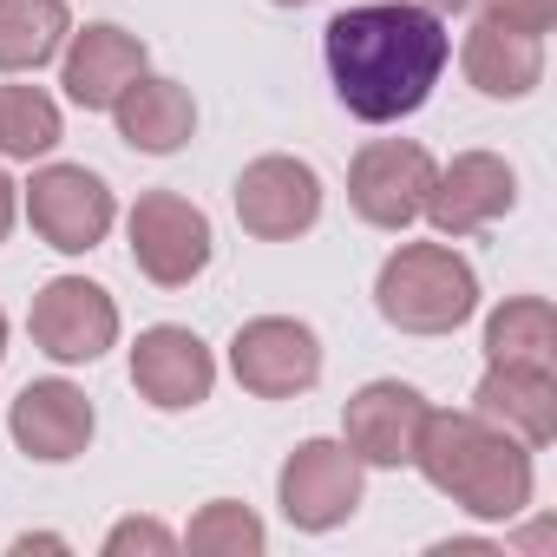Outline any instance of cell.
<instances>
[{"label": "cell", "mask_w": 557, "mask_h": 557, "mask_svg": "<svg viewBox=\"0 0 557 557\" xmlns=\"http://www.w3.org/2000/svg\"><path fill=\"white\" fill-rule=\"evenodd\" d=\"M184 544H190L197 557H256V550L269 544V531H262V518H256L249 505H236V498H210V505L190 518Z\"/></svg>", "instance_id": "22"}, {"label": "cell", "mask_w": 557, "mask_h": 557, "mask_svg": "<svg viewBox=\"0 0 557 557\" xmlns=\"http://www.w3.org/2000/svg\"><path fill=\"white\" fill-rule=\"evenodd\" d=\"M230 197H236V223L256 243H296L322 216V177H315V164L283 158V151L243 164V177H236Z\"/></svg>", "instance_id": "10"}, {"label": "cell", "mask_w": 557, "mask_h": 557, "mask_svg": "<svg viewBox=\"0 0 557 557\" xmlns=\"http://www.w3.org/2000/svg\"><path fill=\"white\" fill-rule=\"evenodd\" d=\"M511 203H518L511 164H505L498 151H459L453 164L433 171V190H426V210H420V216H433V230L459 243V236L498 223Z\"/></svg>", "instance_id": "11"}, {"label": "cell", "mask_w": 557, "mask_h": 557, "mask_svg": "<svg viewBox=\"0 0 557 557\" xmlns=\"http://www.w3.org/2000/svg\"><path fill=\"white\" fill-rule=\"evenodd\" d=\"M14 550H21V557H27V550H66V544H60V537H47V531H40V537H34V531H27V537H14Z\"/></svg>", "instance_id": "26"}, {"label": "cell", "mask_w": 557, "mask_h": 557, "mask_svg": "<svg viewBox=\"0 0 557 557\" xmlns=\"http://www.w3.org/2000/svg\"><path fill=\"white\" fill-rule=\"evenodd\" d=\"M420 420H426V394L407 387V381H368L348 413H342V446L361 459V466H413V440H420Z\"/></svg>", "instance_id": "13"}, {"label": "cell", "mask_w": 557, "mask_h": 557, "mask_svg": "<svg viewBox=\"0 0 557 557\" xmlns=\"http://www.w3.org/2000/svg\"><path fill=\"white\" fill-rule=\"evenodd\" d=\"M275 505L296 531H335L361 511V459L342 440H302L275 472Z\"/></svg>", "instance_id": "7"}, {"label": "cell", "mask_w": 557, "mask_h": 557, "mask_svg": "<svg viewBox=\"0 0 557 557\" xmlns=\"http://www.w3.org/2000/svg\"><path fill=\"white\" fill-rule=\"evenodd\" d=\"M413 466L433 492H446L466 518H485V524H511L537 492L531 446L511 440L505 426L479 420L472 407L466 413L426 407L420 440H413Z\"/></svg>", "instance_id": "2"}, {"label": "cell", "mask_w": 557, "mask_h": 557, "mask_svg": "<svg viewBox=\"0 0 557 557\" xmlns=\"http://www.w3.org/2000/svg\"><path fill=\"white\" fill-rule=\"evenodd\" d=\"M472 413L505 426L531 453L550 446L557 440V368H505V361H492L479 394H472Z\"/></svg>", "instance_id": "16"}, {"label": "cell", "mask_w": 557, "mask_h": 557, "mask_svg": "<svg viewBox=\"0 0 557 557\" xmlns=\"http://www.w3.org/2000/svg\"><path fill=\"white\" fill-rule=\"evenodd\" d=\"M8 433H14V446L27 459L66 466V459H79L92 446L99 413H92L86 387H73V381H27L14 394V407H8Z\"/></svg>", "instance_id": "12"}, {"label": "cell", "mask_w": 557, "mask_h": 557, "mask_svg": "<svg viewBox=\"0 0 557 557\" xmlns=\"http://www.w3.org/2000/svg\"><path fill=\"white\" fill-rule=\"evenodd\" d=\"M132 387H138L158 413H184V407L210 400L216 361H210V348H203L190 329L158 322V329H145L138 348H132Z\"/></svg>", "instance_id": "14"}, {"label": "cell", "mask_w": 557, "mask_h": 557, "mask_svg": "<svg viewBox=\"0 0 557 557\" xmlns=\"http://www.w3.org/2000/svg\"><path fill=\"white\" fill-rule=\"evenodd\" d=\"M145 40L112 27V21H92L86 34H66V60H60V86L73 106L86 112H112V99L145 73Z\"/></svg>", "instance_id": "15"}, {"label": "cell", "mask_w": 557, "mask_h": 557, "mask_svg": "<svg viewBox=\"0 0 557 557\" xmlns=\"http://www.w3.org/2000/svg\"><path fill=\"white\" fill-rule=\"evenodd\" d=\"M132 550L164 557V550H177V537H171L158 518H125V524H112V531H106V557H132Z\"/></svg>", "instance_id": "24"}, {"label": "cell", "mask_w": 557, "mask_h": 557, "mask_svg": "<svg viewBox=\"0 0 557 557\" xmlns=\"http://www.w3.org/2000/svg\"><path fill=\"white\" fill-rule=\"evenodd\" d=\"M275 8H309V0H275Z\"/></svg>", "instance_id": "29"}, {"label": "cell", "mask_w": 557, "mask_h": 557, "mask_svg": "<svg viewBox=\"0 0 557 557\" xmlns=\"http://www.w3.org/2000/svg\"><path fill=\"white\" fill-rule=\"evenodd\" d=\"M420 8H433V14H459V8H472V0H420Z\"/></svg>", "instance_id": "27"}, {"label": "cell", "mask_w": 557, "mask_h": 557, "mask_svg": "<svg viewBox=\"0 0 557 557\" xmlns=\"http://www.w3.org/2000/svg\"><path fill=\"white\" fill-rule=\"evenodd\" d=\"M27 329H34V348L47 361L79 368V361H99L119 342V302L99 283H86V275H53L27 309Z\"/></svg>", "instance_id": "9"}, {"label": "cell", "mask_w": 557, "mask_h": 557, "mask_svg": "<svg viewBox=\"0 0 557 557\" xmlns=\"http://www.w3.org/2000/svg\"><path fill=\"white\" fill-rule=\"evenodd\" d=\"M125 236H132L138 275H145V283H158V289H190L197 275L210 269V243H216L210 236V216L190 197H177V190H145L132 203Z\"/></svg>", "instance_id": "4"}, {"label": "cell", "mask_w": 557, "mask_h": 557, "mask_svg": "<svg viewBox=\"0 0 557 557\" xmlns=\"http://www.w3.org/2000/svg\"><path fill=\"white\" fill-rule=\"evenodd\" d=\"M230 374L256 400H296L322 381V342L296 315H256L230 342Z\"/></svg>", "instance_id": "6"}, {"label": "cell", "mask_w": 557, "mask_h": 557, "mask_svg": "<svg viewBox=\"0 0 557 557\" xmlns=\"http://www.w3.org/2000/svg\"><path fill=\"white\" fill-rule=\"evenodd\" d=\"M459 66L472 79V92H485V99H531L544 79V40L479 21L459 47Z\"/></svg>", "instance_id": "18"}, {"label": "cell", "mask_w": 557, "mask_h": 557, "mask_svg": "<svg viewBox=\"0 0 557 557\" xmlns=\"http://www.w3.org/2000/svg\"><path fill=\"white\" fill-rule=\"evenodd\" d=\"M112 125L132 151L145 158H171L190 145L197 132V99L177 86V79H158V73H138L119 99H112Z\"/></svg>", "instance_id": "17"}, {"label": "cell", "mask_w": 557, "mask_h": 557, "mask_svg": "<svg viewBox=\"0 0 557 557\" xmlns=\"http://www.w3.org/2000/svg\"><path fill=\"white\" fill-rule=\"evenodd\" d=\"M73 34L66 0H0V73H40Z\"/></svg>", "instance_id": "20"}, {"label": "cell", "mask_w": 557, "mask_h": 557, "mask_svg": "<svg viewBox=\"0 0 557 557\" xmlns=\"http://www.w3.org/2000/svg\"><path fill=\"white\" fill-rule=\"evenodd\" d=\"M112 216H119V197H112V184H106L99 171H86V164H40L34 184H27V223H34V236H40L47 249H60V256L99 249L106 230H112Z\"/></svg>", "instance_id": "5"}, {"label": "cell", "mask_w": 557, "mask_h": 557, "mask_svg": "<svg viewBox=\"0 0 557 557\" xmlns=\"http://www.w3.org/2000/svg\"><path fill=\"white\" fill-rule=\"evenodd\" d=\"M374 309L400 335H453L479 309V275L446 243H400L374 275Z\"/></svg>", "instance_id": "3"}, {"label": "cell", "mask_w": 557, "mask_h": 557, "mask_svg": "<svg viewBox=\"0 0 557 557\" xmlns=\"http://www.w3.org/2000/svg\"><path fill=\"white\" fill-rule=\"evenodd\" d=\"M0 361H8V315H0Z\"/></svg>", "instance_id": "28"}, {"label": "cell", "mask_w": 557, "mask_h": 557, "mask_svg": "<svg viewBox=\"0 0 557 557\" xmlns=\"http://www.w3.org/2000/svg\"><path fill=\"white\" fill-rule=\"evenodd\" d=\"M322 60L355 119L394 125L433 99V86L453 60V34L420 0H368V8H348L329 21Z\"/></svg>", "instance_id": "1"}, {"label": "cell", "mask_w": 557, "mask_h": 557, "mask_svg": "<svg viewBox=\"0 0 557 557\" xmlns=\"http://www.w3.org/2000/svg\"><path fill=\"white\" fill-rule=\"evenodd\" d=\"M479 21L492 27H511V34H531L544 40L557 27V0H479Z\"/></svg>", "instance_id": "23"}, {"label": "cell", "mask_w": 557, "mask_h": 557, "mask_svg": "<svg viewBox=\"0 0 557 557\" xmlns=\"http://www.w3.org/2000/svg\"><path fill=\"white\" fill-rule=\"evenodd\" d=\"M433 151L413 145V138H374L355 151L348 164V203L361 223L374 230H407L420 210H426V190H433Z\"/></svg>", "instance_id": "8"}, {"label": "cell", "mask_w": 557, "mask_h": 557, "mask_svg": "<svg viewBox=\"0 0 557 557\" xmlns=\"http://www.w3.org/2000/svg\"><path fill=\"white\" fill-rule=\"evenodd\" d=\"M21 184L8 177V171H0V243H8V230H14V210H21V197H14Z\"/></svg>", "instance_id": "25"}, {"label": "cell", "mask_w": 557, "mask_h": 557, "mask_svg": "<svg viewBox=\"0 0 557 557\" xmlns=\"http://www.w3.org/2000/svg\"><path fill=\"white\" fill-rule=\"evenodd\" d=\"M485 361L557 368V309L544 296H511L485 315Z\"/></svg>", "instance_id": "19"}, {"label": "cell", "mask_w": 557, "mask_h": 557, "mask_svg": "<svg viewBox=\"0 0 557 557\" xmlns=\"http://www.w3.org/2000/svg\"><path fill=\"white\" fill-rule=\"evenodd\" d=\"M60 145V106L40 86H0V158H47Z\"/></svg>", "instance_id": "21"}]
</instances>
